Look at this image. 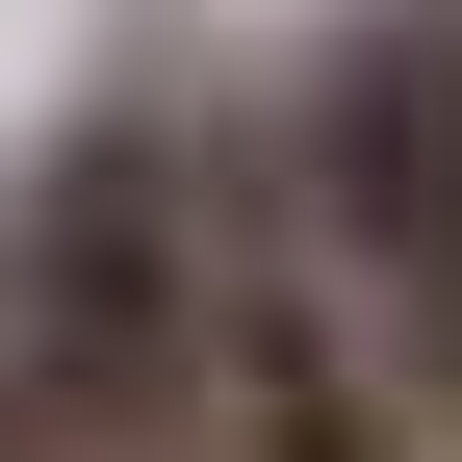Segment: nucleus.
<instances>
[{"instance_id":"1","label":"nucleus","mask_w":462,"mask_h":462,"mask_svg":"<svg viewBox=\"0 0 462 462\" xmlns=\"http://www.w3.org/2000/svg\"><path fill=\"white\" fill-rule=\"evenodd\" d=\"M206 411V154L78 129L0 231V437L26 462H180Z\"/></svg>"}]
</instances>
